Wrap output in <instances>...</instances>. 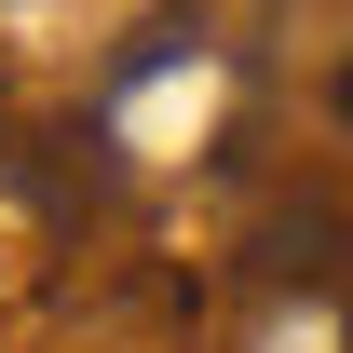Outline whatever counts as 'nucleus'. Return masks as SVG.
I'll use <instances>...</instances> for the list:
<instances>
[{"instance_id":"f257e3e1","label":"nucleus","mask_w":353,"mask_h":353,"mask_svg":"<svg viewBox=\"0 0 353 353\" xmlns=\"http://www.w3.org/2000/svg\"><path fill=\"white\" fill-rule=\"evenodd\" d=\"M0 109H14V41H0Z\"/></svg>"},{"instance_id":"f03ea898","label":"nucleus","mask_w":353,"mask_h":353,"mask_svg":"<svg viewBox=\"0 0 353 353\" xmlns=\"http://www.w3.org/2000/svg\"><path fill=\"white\" fill-rule=\"evenodd\" d=\"M340 123H353V68H340Z\"/></svg>"}]
</instances>
